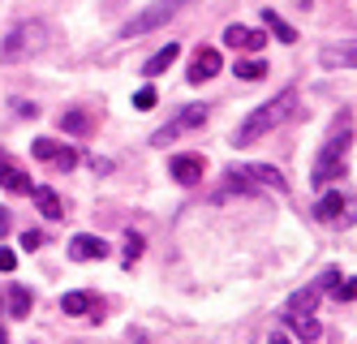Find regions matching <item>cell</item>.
Here are the masks:
<instances>
[{
    "instance_id": "obj_1",
    "label": "cell",
    "mask_w": 357,
    "mask_h": 344,
    "mask_svg": "<svg viewBox=\"0 0 357 344\" xmlns=\"http://www.w3.org/2000/svg\"><path fill=\"white\" fill-rule=\"evenodd\" d=\"M293 108H297V87H284L275 99H267L263 108H254L241 125H237V134H233V147H250V142H259V138H267L275 125H284L289 117H293Z\"/></svg>"
},
{
    "instance_id": "obj_2",
    "label": "cell",
    "mask_w": 357,
    "mask_h": 344,
    "mask_svg": "<svg viewBox=\"0 0 357 344\" xmlns=\"http://www.w3.org/2000/svg\"><path fill=\"white\" fill-rule=\"evenodd\" d=\"M43 47H47V26L43 22H17L0 39V65H17L26 57H39Z\"/></svg>"
},
{
    "instance_id": "obj_3",
    "label": "cell",
    "mask_w": 357,
    "mask_h": 344,
    "mask_svg": "<svg viewBox=\"0 0 357 344\" xmlns=\"http://www.w3.org/2000/svg\"><path fill=\"white\" fill-rule=\"evenodd\" d=\"M185 5H190V0H155V5H146L142 13H134L130 22H125V26H121V35H125V39H138V35H151V31H155V26L172 22V17L181 13Z\"/></svg>"
},
{
    "instance_id": "obj_4",
    "label": "cell",
    "mask_w": 357,
    "mask_h": 344,
    "mask_svg": "<svg viewBox=\"0 0 357 344\" xmlns=\"http://www.w3.org/2000/svg\"><path fill=\"white\" fill-rule=\"evenodd\" d=\"M349 142H353V134H349V125L340 129L336 138H331L323 151H319V160H314V172H310V181L314 185H327V181H336L340 172H344V155H349Z\"/></svg>"
},
{
    "instance_id": "obj_5",
    "label": "cell",
    "mask_w": 357,
    "mask_h": 344,
    "mask_svg": "<svg viewBox=\"0 0 357 344\" xmlns=\"http://www.w3.org/2000/svg\"><path fill=\"white\" fill-rule=\"evenodd\" d=\"M202 121H207V108H202V103H190V108L176 117V121H168L164 129H155V134H151V147H168L176 134H185V129H198Z\"/></svg>"
},
{
    "instance_id": "obj_6",
    "label": "cell",
    "mask_w": 357,
    "mask_h": 344,
    "mask_svg": "<svg viewBox=\"0 0 357 344\" xmlns=\"http://www.w3.org/2000/svg\"><path fill=\"white\" fill-rule=\"evenodd\" d=\"M31 155H35V160H43V164H56L61 172H69L73 164H78V151L65 147V142H56V138H35Z\"/></svg>"
},
{
    "instance_id": "obj_7",
    "label": "cell",
    "mask_w": 357,
    "mask_h": 344,
    "mask_svg": "<svg viewBox=\"0 0 357 344\" xmlns=\"http://www.w3.org/2000/svg\"><path fill=\"white\" fill-rule=\"evenodd\" d=\"M69 258H73V262L108 258V241H104V237H95V232H78V237L69 241Z\"/></svg>"
},
{
    "instance_id": "obj_8",
    "label": "cell",
    "mask_w": 357,
    "mask_h": 344,
    "mask_svg": "<svg viewBox=\"0 0 357 344\" xmlns=\"http://www.w3.org/2000/svg\"><path fill=\"white\" fill-rule=\"evenodd\" d=\"M241 177L254 185V190H275V194H284V190H289V181L280 177L271 164H245V168H241Z\"/></svg>"
},
{
    "instance_id": "obj_9",
    "label": "cell",
    "mask_w": 357,
    "mask_h": 344,
    "mask_svg": "<svg viewBox=\"0 0 357 344\" xmlns=\"http://www.w3.org/2000/svg\"><path fill=\"white\" fill-rule=\"evenodd\" d=\"M168 172H172L176 185H198L202 172H207V160H202V155H176V160L168 164Z\"/></svg>"
},
{
    "instance_id": "obj_10",
    "label": "cell",
    "mask_w": 357,
    "mask_h": 344,
    "mask_svg": "<svg viewBox=\"0 0 357 344\" xmlns=\"http://www.w3.org/2000/svg\"><path fill=\"white\" fill-rule=\"evenodd\" d=\"M224 43L228 47H241V52H263L267 35L263 31H250V26H224Z\"/></svg>"
},
{
    "instance_id": "obj_11",
    "label": "cell",
    "mask_w": 357,
    "mask_h": 344,
    "mask_svg": "<svg viewBox=\"0 0 357 344\" xmlns=\"http://www.w3.org/2000/svg\"><path fill=\"white\" fill-rule=\"evenodd\" d=\"M220 65H224V61H220L215 47H198V52H194V65H190V82H194V87L207 82V77L220 73Z\"/></svg>"
},
{
    "instance_id": "obj_12",
    "label": "cell",
    "mask_w": 357,
    "mask_h": 344,
    "mask_svg": "<svg viewBox=\"0 0 357 344\" xmlns=\"http://www.w3.org/2000/svg\"><path fill=\"white\" fill-rule=\"evenodd\" d=\"M314 216L323 220V224H336V220H344L349 216V198L336 190V194H323L319 198V207H314Z\"/></svg>"
},
{
    "instance_id": "obj_13",
    "label": "cell",
    "mask_w": 357,
    "mask_h": 344,
    "mask_svg": "<svg viewBox=\"0 0 357 344\" xmlns=\"http://www.w3.org/2000/svg\"><path fill=\"white\" fill-rule=\"evenodd\" d=\"M0 185H5L9 194H31V190H35V185H31V177L22 172L17 164H9L5 155H0Z\"/></svg>"
},
{
    "instance_id": "obj_14",
    "label": "cell",
    "mask_w": 357,
    "mask_h": 344,
    "mask_svg": "<svg viewBox=\"0 0 357 344\" xmlns=\"http://www.w3.org/2000/svg\"><path fill=\"white\" fill-rule=\"evenodd\" d=\"M284 323H289V327H293V336H297V340H305V344H314V340L323 336V327H319L314 314H284Z\"/></svg>"
},
{
    "instance_id": "obj_15",
    "label": "cell",
    "mask_w": 357,
    "mask_h": 344,
    "mask_svg": "<svg viewBox=\"0 0 357 344\" xmlns=\"http://www.w3.org/2000/svg\"><path fill=\"white\" fill-rule=\"evenodd\" d=\"M31 194H35V202H39V211H43L47 220H61V216H65V207H61V194H56V190H47V185H35Z\"/></svg>"
},
{
    "instance_id": "obj_16",
    "label": "cell",
    "mask_w": 357,
    "mask_h": 344,
    "mask_svg": "<svg viewBox=\"0 0 357 344\" xmlns=\"http://www.w3.org/2000/svg\"><path fill=\"white\" fill-rule=\"evenodd\" d=\"M176 57H181V47H176V43H168V47H160L155 57H151V61L142 65V73H146V77H160L164 69H172V61H176Z\"/></svg>"
},
{
    "instance_id": "obj_17",
    "label": "cell",
    "mask_w": 357,
    "mask_h": 344,
    "mask_svg": "<svg viewBox=\"0 0 357 344\" xmlns=\"http://www.w3.org/2000/svg\"><path fill=\"white\" fill-rule=\"evenodd\" d=\"M31 306H35L31 288H26V284H13V288H9V314H13V319H26Z\"/></svg>"
},
{
    "instance_id": "obj_18",
    "label": "cell",
    "mask_w": 357,
    "mask_h": 344,
    "mask_svg": "<svg viewBox=\"0 0 357 344\" xmlns=\"http://www.w3.org/2000/svg\"><path fill=\"white\" fill-rule=\"evenodd\" d=\"M61 310L65 314H86V310H95V293H82V288H78V293H65Z\"/></svg>"
},
{
    "instance_id": "obj_19",
    "label": "cell",
    "mask_w": 357,
    "mask_h": 344,
    "mask_svg": "<svg viewBox=\"0 0 357 344\" xmlns=\"http://www.w3.org/2000/svg\"><path fill=\"white\" fill-rule=\"evenodd\" d=\"M263 22H267V31H271L280 43H293V39H297V31H293V26L280 17V13H271V9H267V13H263Z\"/></svg>"
},
{
    "instance_id": "obj_20",
    "label": "cell",
    "mask_w": 357,
    "mask_h": 344,
    "mask_svg": "<svg viewBox=\"0 0 357 344\" xmlns=\"http://www.w3.org/2000/svg\"><path fill=\"white\" fill-rule=\"evenodd\" d=\"M61 129H65V134H78V138H82V134H91V117L73 108V112L61 117Z\"/></svg>"
},
{
    "instance_id": "obj_21",
    "label": "cell",
    "mask_w": 357,
    "mask_h": 344,
    "mask_svg": "<svg viewBox=\"0 0 357 344\" xmlns=\"http://www.w3.org/2000/svg\"><path fill=\"white\" fill-rule=\"evenodd\" d=\"M267 73V65L259 57H250V61H237V77H245V82H259V77Z\"/></svg>"
},
{
    "instance_id": "obj_22",
    "label": "cell",
    "mask_w": 357,
    "mask_h": 344,
    "mask_svg": "<svg viewBox=\"0 0 357 344\" xmlns=\"http://www.w3.org/2000/svg\"><path fill=\"white\" fill-rule=\"evenodd\" d=\"M142 250H146V241H142L138 232L125 237V267H134V258H142Z\"/></svg>"
},
{
    "instance_id": "obj_23",
    "label": "cell",
    "mask_w": 357,
    "mask_h": 344,
    "mask_svg": "<svg viewBox=\"0 0 357 344\" xmlns=\"http://www.w3.org/2000/svg\"><path fill=\"white\" fill-rule=\"evenodd\" d=\"M155 103H160V95L151 91V87H142V91L134 95V108H138V112H151V108H155Z\"/></svg>"
},
{
    "instance_id": "obj_24",
    "label": "cell",
    "mask_w": 357,
    "mask_h": 344,
    "mask_svg": "<svg viewBox=\"0 0 357 344\" xmlns=\"http://www.w3.org/2000/svg\"><path fill=\"white\" fill-rule=\"evenodd\" d=\"M331 293H336V301H353V280H336Z\"/></svg>"
},
{
    "instance_id": "obj_25",
    "label": "cell",
    "mask_w": 357,
    "mask_h": 344,
    "mask_svg": "<svg viewBox=\"0 0 357 344\" xmlns=\"http://www.w3.org/2000/svg\"><path fill=\"white\" fill-rule=\"evenodd\" d=\"M323 61H327V65H353V47H344V52H327Z\"/></svg>"
},
{
    "instance_id": "obj_26",
    "label": "cell",
    "mask_w": 357,
    "mask_h": 344,
    "mask_svg": "<svg viewBox=\"0 0 357 344\" xmlns=\"http://www.w3.org/2000/svg\"><path fill=\"white\" fill-rule=\"evenodd\" d=\"M39 246H43V232H35V228H31V232H22V250H26V254L39 250Z\"/></svg>"
},
{
    "instance_id": "obj_27",
    "label": "cell",
    "mask_w": 357,
    "mask_h": 344,
    "mask_svg": "<svg viewBox=\"0 0 357 344\" xmlns=\"http://www.w3.org/2000/svg\"><path fill=\"white\" fill-rule=\"evenodd\" d=\"M13 267H17V254L0 246V271H13Z\"/></svg>"
},
{
    "instance_id": "obj_28",
    "label": "cell",
    "mask_w": 357,
    "mask_h": 344,
    "mask_svg": "<svg viewBox=\"0 0 357 344\" xmlns=\"http://www.w3.org/2000/svg\"><path fill=\"white\" fill-rule=\"evenodd\" d=\"M5 232H9V211L0 207V237H5Z\"/></svg>"
},
{
    "instance_id": "obj_29",
    "label": "cell",
    "mask_w": 357,
    "mask_h": 344,
    "mask_svg": "<svg viewBox=\"0 0 357 344\" xmlns=\"http://www.w3.org/2000/svg\"><path fill=\"white\" fill-rule=\"evenodd\" d=\"M267 344H289V336H284V331H271V340H267Z\"/></svg>"
},
{
    "instance_id": "obj_30",
    "label": "cell",
    "mask_w": 357,
    "mask_h": 344,
    "mask_svg": "<svg viewBox=\"0 0 357 344\" xmlns=\"http://www.w3.org/2000/svg\"><path fill=\"white\" fill-rule=\"evenodd\" d=\"M0 344H9V336H5V331H0Z\"/></svg>"
}]
</instances>
